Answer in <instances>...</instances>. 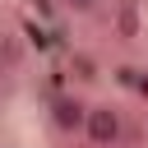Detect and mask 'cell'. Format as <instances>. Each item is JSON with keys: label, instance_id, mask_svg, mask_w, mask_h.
<instances>
[{"label": "cell", "instance_id": "obj_2", "mask_svg": "<svg viewBox=\"0 0 148 148\" xmlns=\"http://www.w3.org/2000/svg\"><path fill=\"white\" fill-rule=\"evenodd\" d=\"M130 134V120H125V106L120 102H106L97 97L92 111H88V130H83V143L88 148H120Z\"/></svg>", "mask_w": 148, "mask_h": 148}, {"label": "cell", "instance_id": "obj_1", "mask_svg": "<svg viewBox=\"0 0 148 148\" xmlns=\"http://www.w3.org/2000/svg\"><path fill=\"white\" fill-rule=\"evenodd\" d=\"M88 111H92V97H83L74 88H60V92L46 97V125H51L56 139H83Z\"/></svg>", "mask_w": 148, "mask_h": 148}, {"label": "cell", "instance_id": "obj_4", "mask_svg": "<svg viewBox=\"0 0 148 148\" xmlns=\"http://www.w3.org/2000/svg\"><path fill=\"white\" fill-rule=\"evenodd\" d=\"M130 83H134V88H139V92L148 97V79H143V69H130Z\"/></svg>", "mask_w": 148, "mask_h": 148}, {"label": "cell", "instance_id": "obj_3", "mask_svg": "<svg viewBox=\"0 0 148 148\" xmlns=\"http://www.w3.org/2000/svg\"><path fill=\"white\" fill-rule=\"evenodd\" d=\"M65 9H74V14H92L97 0H65Z\"/></svg>", "mask_w": 148, "mask_h": 148}]
</instances>
